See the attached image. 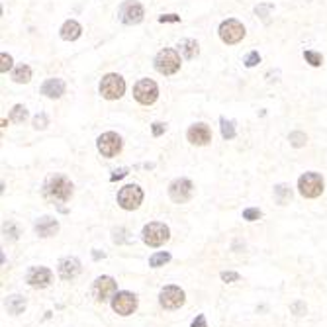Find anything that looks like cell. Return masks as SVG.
<instances>
[{
    "label": "cell",
    "instance_id": "6da1fadb",
    "mask_svg": "<svg viewBox=\"0 0 327 327\" xmlns=\"http://www.w3.org/2000/svg\"><path fill=\"white\" fill-rule=\"evenodd\" d=\"M43 196L57 206L67 204L73 196V182L63 175H53L43 184Z\"/></svg>",
    "mask_w": 327,
    "mask_h": 327
},
{
    "label": "cell",
    "instance_id": "7a4b0ae2",
    "mask_svg": "<svg viewBox=\"0 0 327 327\" xmlns=\"http://www.w3.org/2000/svg\"><path fill=\"white\" fill-rule=\"evenodd\" d=\"M126 92V80L116 73H108L100 80V94L106 100H118Z\"/></svg>",
    "mask_w": 327,
    "mask_h": 327
},
{
    "label": "cell",
    "instance_id": "3957f363",
    "mask_svg": "<svg viewBox=\"0 0 327 327\" xmlns=\"http://www.w3.org/2000/svg\"><path fill=\"white\" fill-rule=\"evenodd\" d=\"M155 69L161 74H175L181 69V55L175 49H163L155 57Z\"/></svg>",
    "mask_w": 327,
    "mask_h": 327
},
{
    "label": "cell",
    "instance_id": "277c9868",
    "mask_svg": "<svg viewBox=\"0 0 327 327\" xmlns=\"http://www.w3.org/2000/svg\"><path fill=\"white\" fill-rule=\"evenodd\" d=\"M298 188L304 198H317L323 192V179L317 173H306L298 179Z\"/></svg>",
    "mask_w": 327,
    "mask_h": 327
},
{
    "label": "cell",
    "instance_id": "5b68a950",
    "mask_svg": "<svg viewBox=\"0 0 327 327\" xmlns=\"http://www.w3.org/2000/svg\"><path fill=\"white\" fill-rule=\"evenodd\" d=\"M171 231L165 223H159V221H153V223H147L141 231V237L149 247H161L165 241L169 239Z\"/></svg>",
    "mask_w": 327,
    "mask_h": 327
},
{
    "label": "cell",
    "instance_id": "8992f818",
    "mask_svg": "<svg viewBox=\"0 0 327 327\" xmlns=\"http://www.w3.org/2000/svg\"><path fill=\"white\" fill-rule=\"evenodd\" d=\"M219 37H221V41L223 43H227V45H233V43H239L243 37H245V28H243V24L239 22V20H225V22H221V26H219Z\"/></svg>",
    "mask_w": 327,
    "mask_h": 327
},
{
    "label": "cell",
    "instance_id": "52a82bcc",
    "mask_svg": "<svg viewBox=\"0 0 327 327\" xmlns=\"http://www.w3.org/2000/svg\"><path fill=\"white\" fill-rule=\"evenodd\" d=\"M133 98H135L139 104L149 106V104H153V102L159 98V87H157L153 80H149V78H141V80L133 87Z\"/></svg>",
    "mask_w": 327,
    "mask_h": 327
},
{
    "label": "cell",
    "instance_id": "ba28073f",
    "mask_svg": "<svg viewBox=\"0 0 327 327\" xmlns=\"http://www.w3.org/2000/svg\"><path fill=\"white\" fill-rule=\"evenodd\" d=\"M143 202V190L137 184H127L118 192V204L124 210H135Z\"/></svg>",
    "mask_w": 327,
    "mask_h": 327
},
{
    "label": "cell",
    "instance_id": "9c48e42d",
    "mask_svg": "<svg viewBox=\"0 0 327 327\" xmlns=\"http://www.w3.org/2000/svg\"><path fill=\"white\" fill-rule=\"evenodd\" d=\"M96 147H98V151H100L102 157L112 159V157H116L122 151V137L118 133H114V131H106V133H102L98 137Z\"/></svg>",
    "mask_w": 327,
    "mask_h": 327
},
{
    "label": "cell",
    "instance_id": "30bf717a",
    "mask_svg": "<svg viewBox=\"0 0 327 327\" xmlns=\"http://www.w3.org/2000/svg\"><path fill=\"white\" fill-rule=\"evenodd\" d=\"M112 308L120 315H129L137 308V298H135V294L127 290L116 292V296L112 298Z\"/></svg>",
    "mask_w": 327,
    "mask_h": 327
},
{
    "label": "cell",
    "instance_id": "8fae6325",
    "mask_svg": "<svg viewBox=\"0 0 327 327\" xmlns=\"http://www.w3.org/2000/svg\"><path fill=\"white\" fill-rule=\"evenodd\" d=\"M192 190H194V186H192V182L188 179H177V181L171 182V186H169V196H171V200L177 202V204H184V202L190 200Z\"/></svg>",
    "mask_w": 327,
    "mask_h": 327
},
{
    "label": "cell",
    "instance_id": "7c38bea8",
    "mask_svg": "<svg viewBox=\"0 0 327 327\" xmlns=\"http://www.w3.org/2000/svg\"><path fill=\"white\" fill-rule=\"evenodd\" d=\"M116 290H118V284H116V280L112 276H100V278H96V282L92 286L94 298L98 302H106L110 298H114Z\"/></svg>",
    "mask_w": 327,
    "mask_h": 327
},
{
    "label": "cell",
    "instance_id": "4fadbf2b",
    "mask_svg": "<svg viewBox=\"0 0 327 327\" xmlns=\"http://www.w3.org/2000/svg\"><path fill=\"white\" fill-rule=\"evenodd\" d=\"M184 290L179 286H165L159 294V302L165 309H177L184 304Z\"/></svg>",
    "mask_w": 327,
    "mask_h": 327
},
{
    "label": "cell",
    "instance_id": "5bb4252c",
    "mask_svg": "<svg viewBox=\"0 0 327 327\" xmlns=\"http://www.w3.org/2000/svg\"><path fill=\"white\" fill-rule=\"evenodd\" d=\"M145 16V12H143V6L139 4V2H135V0H127L126 4H122V8H120V18L124 24L127 26H133V24H139L141 20Z\"/></svg>",
    "mask_w": 327,
    "mask_h": 327
},
{
    "label": "cell",
    "instance_id": "9a60e30c",
    "mask_svg": "<svg viewBox=\"0 0 327 327\" xmlns=\"http://www.w3.org/2000/svg\"><path fill=\"white\" fill-rule=\"evenodd\" d=\"M186 137L192 145H208L212 141V131L206 124H194L188 127Z\"/></svg>",
    "mask_w": 327,
    "mask_h": 327
},
{
    "label": "cell",
    "instance_id": "2e32d148",
    "mask_svg": "<svg viewBox=\"0 0 327 327\" xmlns=\"http://www.w3.org/2000/svg\"><path fill=\"white\" fill-rule=\"evenodd\" d=\"M51 282V271L45 267H34L28 273V284L32 288H45Z\"/></svg>",
    "mask_w": 327,
    "mask_h": 327
},
{
    "label": "cell",
    "instance_id": "e0dca14e",
    "mask_svg": "<svg viewBox=\"0 0 327 327\" xmlns=\"http://www.w3.org/2000/svg\"><path fill=\"white\" fill-rule=\"evenodd\" d=\"M80 273V263L74 257H67L59 263V276L63 280H73L76 274Z\"/></svg>",
    "mask_w": 327,
    "mask_h": 327
},
{
    "label": "cell",
    "instance_id": "ac0fdd59",
    "mask_svg": "<svg viewBox=\"0 0 327 327\" xmlns=\"http://www.w3.org/2000/svg\"><path fill=\"white\" fill-rule=\"evenodd\" d=\"M59 231V221L49 216H43L36 221V233L39 237H53Z\"/></svg>",
    "mask_w": 327,
    "mask_h": 327
},
{
    "label": "cell",
    "instance_id": "d6986e66",
    "mask_svg": "<svg viewBox=\"0 0 327 327\" xmlns=\"http://www.w3.org/2000/svg\"><path fill=\"white\" fill-rule=\"evenodd\" d=\"M41 94L47 98H61L65 94V83L61 78H47L41 87Z\"/></svg>",
    "mask_w": 327,
    "mask_h": 327
},
{
    "label": "cell",
    "instance_id": "ffe728a7",
    "mask_svg": "<svg viewBox=\"0 0 327 327\" xmlns=\"http://www.w3.org/2000/svg\"><path fill=\"white\" fill-rule=\"evenodd\" d=\"M80 34H83V28H80V24L74 22V20L65 22L63 28H61V37H63L65 41H74V39L80 37Z\"/></svg>",
    "mask_w": 327,
    "mask_h": 327
},
{
    "label": "cell",
    "instance_id": "44dd1931",
    "mask_svg": "<svg viewBox=\"0 0 327 327\" xmlns=\"http://www.w3.org/2000/svg\"><path fill=\"white\" fill-rule=\"evenodd\" d=\"M179 51L184 55V59H194L198 55V41L196 39H184L179 43Z\"/></svg>",
    "mask_w": 327,
    "mask_h": 327
},
{
    "label": "cell",
    "instance_id": "7402d4cb",
    "mask_svg": "<svg viewBox=\"0 0 327 327\" xmlns=\"http://www.w3.org/2000/svg\"><path fill=\"white\" fill-rule=\"evenodd\" d=\"M6 308H8V311H10L12 315H18V313H22V311L26 309V300H24L22 296H18V294L8 296V298H6Z\"/></svg>",
    "mask_w": 327,
    "mask_h": 327
},
{
    "label": "cell",
    "instance_id": "603a6c76",
    "mask_svg": "<svg viewBox=\"0 0 327 327\" xmlns=\"http://www.w3.org/2000/svg\"><path fill=\"white\" fill-rule=\"evenodd\" d=\"M290 198H292V188L288 184H278V186H274V200L278 202L280 206L288 204Z\"/></svg>",
    "mask_w": 327,
    "mask_h": 327
},
{
    "label": "cell",
    "instance_id": "cb8c5ba5",
    "mask_svg": "<svg viewBox=\"0 0 327 327\" xmlns=\"http://www.w3.org/2000/svg\"><path fill=\"white\" fill-rule=\"evenodd\" d=\"M30 78H32V69L28 65H20V67L14 69V73H12V80L18 83V85L30 83Z\"/></svg>",
    "mask_w": 327,
    "mask_h": 327
},
{
    "label": "cell",
    "instance_id": "d4e9b609",
    "mask_svg": "<svg viewBox=\"0 0 327 327\" xmlns=\"http://www.w3.org/2000/svg\"><path fill=\"white\" fill-rule=\"evenodd\" d=\"M219 124H221V135H223V139H233L235 137V126H233V122H229L225 118H219Z\"/></svg>",
    "mask_w": 327,
    "mask_h": 327
},
{
    "label": "cell",
    "instance_id": "484cf974",
    "mask_svg": "<svg viewBox=\"0 0 327 327\" xmlns=\"http://www.w3.org/2000/svg\"><path fill=\"white\" fill-rule=\"evenodd\" d=\"M171 261V253H155L151 259H149V267H153V269H159V267H163Z\"/></svg>",
    "mask_w": 327,
    "mask_h": 327
},
{
    "label": "cell",
    "instance_id": "4316f807",
    "mask_svg": "<svg viewBox=\"0 0 327 327\" xmlns=\"http://www.w3.org/2000/svg\"><path fill=\"white\" fill-rule=\"evenodd\" d=\"M26 118H28V110H26V106H22V104H16L12 108V112H10V120L16 122V124H22Z\"/></svg>",
    "mask_w": 327,
    "mask_h": 327
},
{
    "label": "cell",
    "instance_id": "83f0119b",
    "mask_svg": "<svg viewBox=\"0 0 327 327\" xmlns=\"http://www.w3.org/2000/svg\"><path fill=\"white\" fill-rule=\"evenodd\" d=\"M288 139H290L292 147H304V145H306V141H308L306 133H302V131H292Z\"/></svg>",
    "mask_w": 327,
    "mask_h": 327
},
{
    "label": "cell",
    "instance_id": "f1b7e54d",
    "mask_svg": "<svg viewBox=\"0 0 327 327\" xmlns=\"http://www.w3.org/2000/svg\"><path fill=\"white\" fill-rule=\"evenodd\" d=\"M304 59L308 61L311 67H319L323 63V57L319 53H315V51H304Z\"/></svg>",
    "mask_w": 327,
    "mask_h": 327
},
{
    "label": "cell",
    "instance_id": "f546056e",
    "mask_svg": "<svg viewBox=\"0 0 327 327\" xmlns=\"http://www.w3.org/2000/svg\"><path fill=\"white\" fill-rule=\"evenodd\" d=\"M263 216L261 214V210H257V208H247V210H243V219H247V221H255V219H259Z\"/></svg>",
    "mask_w": 327,
    "mask_h": 327
},
{
    "label": "cell",
    "instance_id": "4dcf8cb0",
    "mask_svg": "<svg viewBox=\"0 0 327 327\" xmlns=\"http://www.w3.org/2000/svg\"><path fill=\"white\" fill-rule=\"evenodd\" d=\"M47 124H49V120H47L45 114H37L36 118H34V127H36V129H45Z\"/></svg>",
    "mask_w": 327,
    "mask_h": 327
},
{
    "label": "cell",
    "instance_id": "1f68e13d",
    "mask_svg": "<svg viewBox=\"0 0 327 327\" xmlns=\"http://www.w3.org/2000/svg\"><path fill=\"white\" fill-rule=\"evenodd\" d=\"M129 239L126 237V229L124 227H120V229H114V243H127Z\"/></svg>",
    "mask_w": 327,
    "mask_h": 327
},
{
    "label": "cell",
    "instance_id": "d6a6232c",
    "mask_svg": "<svg viewBox=\"0 0 327 327\" xmlns=\"http://www.w3.org/2000/svg\"><path fill=\"white\" fill-rule=\"evenodd\" d=\"M0 57H2V65H0V71H2V73H6V71L12 67V63H14V61H12V57H10L8 53H2Z\"/></svg>",
    "mask_w": 327,
    "mask_h": 327
},
{
    "label": "cell",
    "instance_id": "836d02e7",
    "mask_svg": "<svg viewBox=\"0 0 327 327\" xmlns=\"http://www.w3.org/2000/svg\"><path fill=\"white\" fill-rule=\"evenodd\" d=\"M257 63H261V55L257 53V51H251V53L247 55V59H245V65L247 67H255Z\"/></svg>",
    "mask_w": 327,
    "mask_h": 327
},
{
    "label": "cell",
    "instance_id": "e575fe53",
    "mask_svg": "<svg viewBox=\"0 0 327 327\" xmlns=\"http://www.w3.org/2000/svg\"><path fill=\"white\" fill-rule=\"evenodd\" d=\"M292 313H296V315H304L306 313V304L304 302H294L290 306Z\"/></svg>",
    "mask_w": 327,
    "mask_h": 327
},
{
    "label": "cell",
    "instance_id": "d590c367",
    "mask_svg": "<svg viewBox=\"0 0 327 327\" xmlns=\"http://www.w3.org/2000/svg\"><path fill=\"white\" fill-rule=\"evenodd\" d=\"M151 129H153V135H155V137H159V135H163V133H165L167 126H165L163 122H155V124L151 126Z\"/></svg>",
    "mask_w": 327,
    "mask_h": 327
},
{
    "label": "cell",
    "instance_id": "8d00e7d4",
    "mask_svg": "<svg viewBox=\"0 0 327 327\" xmlns=\"http://www.w3.org/2000/svg\"><path fill=\"white\" fill-rule=\"evenodd\" d=\"M159 22L161 24H167V22L177 24V22H181V16H177V14H165V16H159Z\"/></svg>",
    "mask_w": 327,
    "mask_h": 327
},
{
    "label": "cell",
    "instance_id": "74e56055",
    "mask_svg": "<svg viewBox=\"0 0 327 327\" xmlns=\"http://www.w3.org/2000/svg\"><path fill=\"white\" fill-rule=\"evenodd\" d=\"M221 280H223V282H235V280H239V274L237 273H221Z\"/></svg>",
    "mask_w": 327,
    "mask_h": 327
},
{
    "label": "cell",
    "instance_id": "f35d334b",
    "mask_svg": "<svg viewBox=\"0 0 327 327\" xmlns=\"http://www.w3.org/2000/svg\"><path fill=\"white\" fill-rule=\"evenodd\" d=\"M126 175H127V169H120V171H116V173H114V175L110 177V181H112V182H114V181H120V179H124Z\"/></svg>",
    "mask_w": 327,
    "mask_h": 327
},
{
    "label": "cell",
    "instance_id": "ab89813d",
    "mask_svg": "<svg viewBox=\"0 0 327 327\" xmlns=\"http://www.w3.org/2000/svg\"><path fill=\"white\" fill-rule=\"evenodd\" d=\"M192 327H208V323H206V317H204V315H198V317L192 321Z\"/></svg>",
    "mask_w": 327,
    "mask_h": 327
},
{
    "label": "cell",
    "instance_id": "60d3db41",
    "mask_svg": "<svg viewBox=\"0 0 327 327\" xmlns=\"http://www.w3.org/2000/svg\"><path fill=\"white\" fill-rule=\"evenodd\" d=\"M92 259H94V261H100V259H104V251H98V249H94V251H92Z\"/></svg>",
    "mask_w": 327,
    "mask_h": 327
}]
</instances>
